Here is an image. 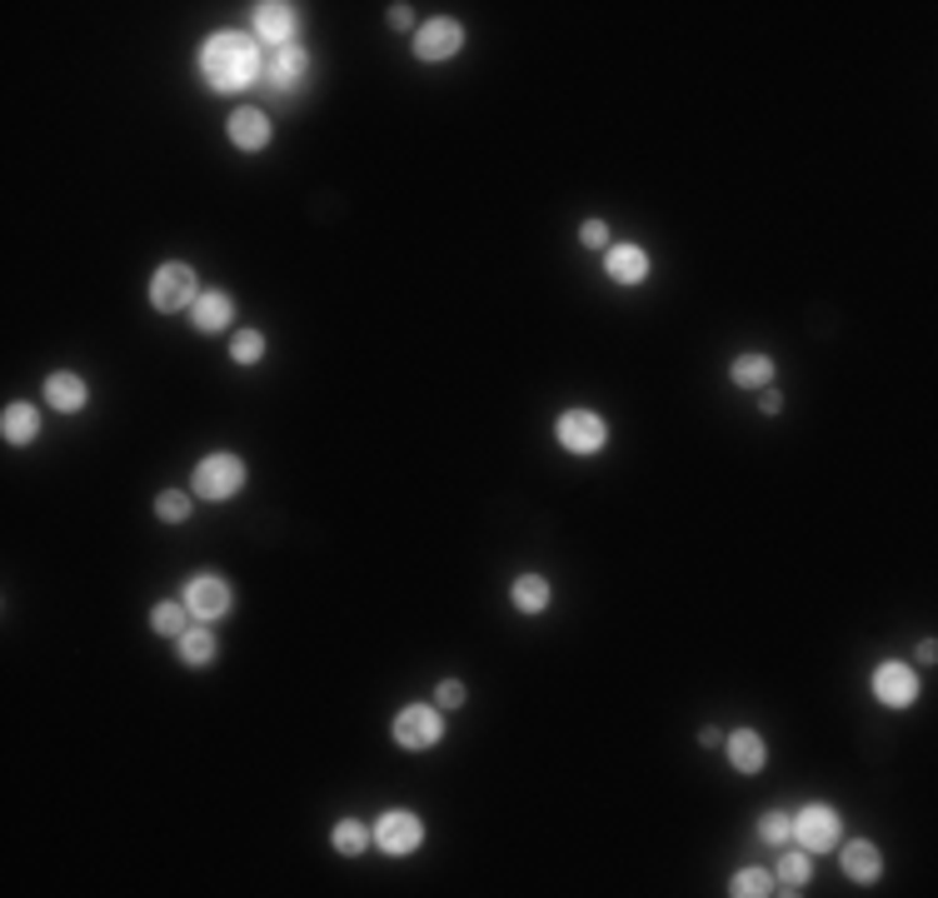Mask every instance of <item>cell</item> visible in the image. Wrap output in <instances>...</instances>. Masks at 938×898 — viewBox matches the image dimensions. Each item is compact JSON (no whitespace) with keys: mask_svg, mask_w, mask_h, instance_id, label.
Segmentation results:
<instances>
[{"mask_svg":"<svg viewBox=\"0 0 938 898\" xmlns=\"http://www.w3.org/2000/svg\"><path fill=\"white\" fill-rule=\"evenodd\" d=\"M200 71H205V86L230 96V90H245L265 65H259V40L240 36V30H220V36L205 40L200 50Z\"/></svg>","mask_w":938,"mask_h":898,"instance_id":"6da1fadb","label":"cell"},{"mask_svg":"<svg viewBox=\"0 0 938 898\" xmlns=\"http://www.w3.org/2000/svg\"><path fill=\"white\" fill-rule=\"evenodd\" d=\"M195 494L200 499H211V505H225V499H234V494L245 490V459L240 455H205L195 465Z\"/></svg>","mask_w":938,"mask_h":898,"instance_id":"7a4b0ae2","label":"cell"},{"mask_svg":"<svg viewBox=\"0 0 938 898\" xmlns=\"http://www.w3.org/2000/svg\"><path fill=\"white\" fill-rule=\"evenodd\" d=\"M445 738V714H440V704H405L395 714V744L409 754H424L434 749Z\"/></svg>","mask_w":938,"mask_h":898,"instance_id":"3957f363","label":"cell"},{"mask_svg":"<svg viewBox=\"0 0 938 898\" xmlns=\"http://www.w3.org/2000/svg\"><path fill=\"white\" fill-rule=\"evenodd\" d=\"M789 838L803 853L839 849V813L828 809V804H803V809L789 819Z\"/></svg>","mask_w":938,"mask_h":898,"instance_id":"277c9868","label":"cell"},{"mask_svg":"<svg viewBox=\"0 0 938 898\" xmlns=\"http://www.w3.org/2000/svg\"><path fill=\"white\" fill-rule=\"evenodd\" d=\"M200 300V280L190 265H180V260H170V265H161L155 270V280H150V305L161 309V315H175V309H186Z\"/></svg>","mask_w":938,"mask_h":898,"instance_id":"5b68a950","label":"cell"},{"mask_svg":"<svg viewBox=\"0 0 938 898\" xmlns=\"http://www.w3.org/2000/svg\"><path fill=\"white\" fill-rule=\"evenodd\" d=\"M555 434L569 455H599L609 444V425H605V415H594V409H565Z\"/></svg>","mask_w":938,"mask_h":898,"instance_id":"8992f818","label":"cell"},{"mask_svg":"<svg viewBox=\"0 0 938 898\" xmlns=\"http://www.w3.org/2000/svg\"><path fill=\"white\" fill-rule=\"evenodd\" d=\"M190 609V619H200V624H215V619H225L234 609V590L225 584L220 574H195L186 584V599H180Z\"/></svg>","mask_w":938,"mask_h":898,"instance_id":"52a82bcc","label":"cell"},{"mask_svg":"<svg viewBox=\"0 0 938 898\" xmlns=\"http://www.w3.org/2000/svg\"><path fill=\"white\" fill-rule=\"evenodd\" d=\"M420 838H424V824H420V813H409V809H390L380 824H375V844H380L384 853H395V859L420 849Z\"/></svg>","mask_w":938,"mask_h":898,"instance_id":"ba28073f","label":"cell"},{"mask_svg":"<svg viewBox=\"0 0 938 898\" xmlns=\"http://www.w3.org/2000/svg\"><path fill=\"white\" fill-rule=\"evenodd\" d=\"M459 46H465V25L449 21V15H440V21H430V25H420V30H415V55H420L424 65L449 61Z\"/></svg>","mask_w":938,"mask_h":898,"instance_id":"9c48e42d","label":"cell"},{"mask_svg":"<svg viewBox=\"0 0 938 898\" xmlns=\"http://www.w3.org/2000/svg\"><path fill=\"white\" fill-rule=\"evenodd\" d=\"M874 694L878 704H889V709H909V704L918 699V674L903 659H884V665L874 669Z\"/></svg>","mask_w":938,"mask_h":898,"instance_id":"30bf717a","label":"cell"},{"mask_svg":"<svg viewBox=\"0 0 938 898\" xmlns=\"http://www.w3.org/2000/svg\"><path fill=\"white\" fill-rule=\"evenodd\" d=\"M295 5H284V0H259L255 5V40H265L270 50L280 46H295Z\"/></svg>","mask_w":938,"mask_h":898,"instance_id":"8fae6325","label":"cell"},{"mask_svg":"<svg viewBox=\"0 0 938 898\" xmlns=\"http://www.w3.org/2000/svg\"><path fill=\"white\" fill-rule=\"evenodd\" d=\"M309 75V50H300V46H280V50H270V61H265V80H270L275 90H290L300 86Z\"/></svg>","mask_w":938,"mask_h":898,"instance_id":"7c38bea8","label":"cell"},{"mask_svg":"<svg viewBox=\"0 0 938 898\" xmlns=\"http://www.w3.org/2000/svg\"><path fill=\"white\" fill-rule=\"evenodd\" d=\"M225 130H230V146L250 150V155L270 146V115L255 111V105H240V111L230 115V125H225Z\"/></svg>","mask_w":938,"mask_h":898,"instance_id":"4fadbf2b","label":"cell"},{"mask_svg":"<svg viewBox=\"0 0 938 898\" xmlns=\"http://www.w3.org/2000/svg\"><path fill=\"white\" fill-rule=\"evenodd\" d=\"M605 270L614 284H644L649 280V250L644 245H609L605 250Z\"/></svg>","mask_w":938,"mask_h":898,"instance_id":"5bb4252c","label":"cell"},{"mask_svg":"<svg viewBox=\"0 0 938 898\" xmlns=\"http://www.w3.org/2000/svg\"><path fill=\"white\" fill-rule=\"evenodd\" d=\"M190 315H195L200 334H220V330H230V320H234V300L225 295V290H200V300L190 305Z\"/></svg>","mask_w":938,"mask_h":898,"instance_id":"9a60e30c","label":"cell"},{"mask_svg":"<svg viewBox=\"0 0 938 898\" xmlns=\"http://www.w3.org/2000/svg\"><path fill=\"white\" fill-rule=\"evenodd\" d=\"M86 400H90L86 380H80V375H71V369H55V375L46 380V405L61 409V415H80V409H86Z\"/></svg>","mask_w":938,"mask_h":898,"instance_id":"2e32d148","label":"cell"},{"mask_svg":"<svg viewBox=\"0 0 938 898\" xmlns=\"http://www.w3.org/2000/svg\"><path fill=\"white\" fill-rule=\"evenodd\" d=\"M844 874L853 878V884H874L878 874H884V853H878V844H869V838H853V844H844Z\"/></svg>","mask_w":938,"mask_h":898,"instance_id":"e0dca14e","label":"cell"},{"mask_svg":"<svg viewBox=\"0 0 938 898\" xmlns=\"http://www.w3.org/2000/svg\"><path fill=\"white\" fill-rule=\"evenodd\" d=\"M764 759H769V749H764V734H759V729H734V734H728V763H734L739 774H759Z\"/></svg>","mask_w":938,"mask_h":898,"instance_id":"ac0fdd59","label":"cell"},{"mask_svg":"<svg viewBox=\"0 0 938 898\" xmlns=\"http://www.w3.org/2000/svg\"><path fill=\"white\" fill-rule=\"evenodd\" d=\"M175 659L186 669H205L215 659V634L205 624H190L180 640H175Z\"/></svg>","mask_w":938,"mask_h":898,"instance_id":"d6986e66","label":"cell"},{"mask_svg":"<svg viewBox=\"0 0 938 898\" xmlns=\"http://www.w3.org/2000/svg\"><path fill=\"white\" fill-rule=\"evenodd\" d=\"M509 594H515L519 615H544V609H549V599H555V590H549V579H544V574H519Z\"/></svg>","mask_w":938,"mask_h":898,"instance_id":"ffe728a7","label":"cell"},{"mask_svg":"<svg viewBox=\"0 0 938 898\" xmlns=\"http://www.w3.org/2000/svg\"><path fill=\"white\" fill-rule=\"evenodd\" d=\"M0 434H5V444H30L40 434V415L30 405H5V415H0Z\"/></svg>","mask_w":938,"mask_h":898,"instance_id":"44dd1931","label":"cell"},{"mask_svg":"<svg viewBox=\"0 0 938 898\" xmlns=\"http://www.w3.org/2000/svg\"><path fill=\"white\" fill-rule=\"evenodd\" d=\"M728 380L739 384V390H769V380H774V359L769 355H739L734 359V369H728Z\"/></svg>","mask_w":938,"mask_h":898,"instance_id":"7402d4cb","label":"cell"},{"mask_svg":"<svg viewBox=\"0 0 938 898\" xmlns=\"http://www.w3.org/2000/svg\"><path fill=\"white\" fill-rule=\"evenodd\" d=\"M809 874H814V869H809V853L784 844V859H778V874H774L778 894H799V888L809 884Z\"/></svg>","mask_w":938,"mask_h":898,"instance_id":"603a6c76","label":"cell"},{"mask_svg":"<svg viewBox=\"0 0 938 898\" xmlns=\"http://www.w3.org/2000/svg\"><path fill=\"white\" fill-rule=\"evenodd\" d=\"M150 629H155V634H161V640H180V634H186L190 629V609L186 604H155V615H150Z\"/></svg>","mask_w":938,"mask_h":898,"instance_id":"cb8c5ba5","label":"cell"},{"mask_svg":"<svg viewBox=\"0 0 938 898\" xmlns=\"http://www.w3.org/2000/svg\"><path fill=\"white\" fill-rule=\"evenodd\" d=\"M728 894L734 898H769V894H778V888H774V874H764V869H739V874L728 878Z\"/></svg>","mask_w":938,"mask_h":898,"instance_id":"d4e9b609","label":"cell"},{"mask_svg":"<svg viewBox=\"0 0 938 898\" xmlns=\"http://www.w3.org/2000/svg\"><path fill=\"white\" fill-rule=\"evenodd\" d=\"M365 844H370V829L365 824H355V819H340V824H334V849L345 853V859L365 853Z\"/></svg>","mask_w":938,"mask_h":898,"instance_id":"484cf974","label":"cell"},{"mask_svg":"<svg viewBox=\"0 0 938 898\" xmlns=\"http://www.w3.org/2000/svg\"><path fill=\"white\" fill-rule=\"evenodd\" d=\"M259 355H265V334H259V330H240L230 340V359H234V365H255Z\"/></svg>","mask_w":938,"mask_h":898,"instance_id":"4316f807","label":"cell"},{"mask_svg":"<svg viewBox=\"0 0 938 898\" xmlns=\"http://www.w3.org/2000/svg\"><path fill=\"white\" fill-rule=\"evenodd\" d=\"M155 515H161L165 524H180V519H190V494L186 490H165L161 499H155Z\"/></svg>","mask_w":938,"mask_h":898,"instance_id":"83f0119b","label":"cell"},{"mask_svg":"<svg viewBox=\"0 0 938 898\" xmlns=\"http://www.w3.org/2000/svg\"><path fill=\"white\" fill-rule=\"evenodd\" d=\"M759 838L784 849V844H789V813H764V819H759Z\"/></svg>","mask_w":938,"mask_h":898,"instance_id":"f1b7e54d","label":"cell"},{"mask_svg":"<svg viewBox=\"0 0 938 898\" xmlns=\"http://www.w3.org/2000/svg\"><path fill=\"white\" fill-rule=\"evenodd\" d=\"M580 240H584L590 250H609V225H605V220H584V225H580Z\"/></svg>","mask_w":938,"mask_h":898,"instance_id":"f546056e","label":"cell"},{"mask_svg":"<svg viewBox=\"0 0 938 898\" xmlns=\"http://www.w3.org/2000/svg\"><path fill=\"white\" fill-rule=\"evenodd\" d=\"M434 704H440V709H459V704H465V684H459V679H445V684L434 690Z\"/></svg>","mask_w":938,"mask_h":898,"instance_id":"4dcf8cb0","label":"cell"},{"mask_svg":"<svg viewBox=\"0 0 938 898\" xmlns=\"http://www.w3.org/2000/svg\"><path fill=\"white\" fill-rule=\"evenodd\" d=\"M390 25H395V30H409V25H415L409 5H390Z\"/></svg>","mask_w":938,"mask_h":898,"instance_id":"1f68e13d","label":"cell"},{"mask_svg":"<svg viewBox=\"0 0 938 898\" xmlns=\"http://www.w3.org/2000/svg\"><path fill=\"white\" fill-rule=\"evenodd\" d=\"M784 409V400H778V390H764V415H778Z\"/></svg>","mask_w":938,"mask_h":898,"instance_id":"d6a6232c","label":"cell"},{"mask_svg":"<svg viewBox=\"0 0 938 898\" xmlns=\"http://www.w3.org/2000/svg\"><path fill=\"white\" fill-rule=\"evenodd\" d=\"M918 659H924V665H934V659H938V644L924 640V644H918Z\"/></svg>","mask_w":938,"mask_h":898,"instance_id":"836d02e7","label":"cell"}]
</instances>
